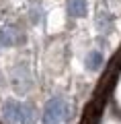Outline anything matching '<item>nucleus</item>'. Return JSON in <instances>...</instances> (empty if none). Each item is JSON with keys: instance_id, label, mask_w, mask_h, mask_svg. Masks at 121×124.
Listing matches in <instances>:
<instances>
[{"instance_id": "nucleus-1", "label": "nucleus", "mask_w": 121, "mask_h": 124, "mask_svg": "<svg viewBox=\"0 0 121 124\" xmlns=\"http://www.w3.org/2000/svg\"><path fill=\"white\" fill-rule=\"evenodd\" d=\"M25 41V35H23L19 27L14 25H4L0 29V46H4V48H10V46H19Z\"/></svg>"}, {"instance_id": "nucleus-2", "label": "nucleus", "mask_w": 121, "mask_h": 124, "mask_svg": "<svg viewBox=\"0 0 121 124\" xmlns=\"http://www.w3.org/2000/svg\"><path fill=\"white\" fill-rule=\"evenodd\" d=\"M21 106H23V103L17 101V99H6V101H4V106H2V114H4L6 122H10V124L19 122V118H21Z\"/></svg>"}, {"instance_id": "nucleus-3", "label": "nucleus", "mask_w": 121, "mask_h": 124, "mask_svg": "<svg viewBox=\"0 0 121 124\" xmlns=\"http://www.w3.org/2000/svg\"><path fill=\"white\" fill-rule=\"evenodd\" d=\"M13 85H14V89H17L19 93H25L27 89H29L31 79H29V75H27V70H25L23 64L14 70V75H13Z\"/></svg>"}, {"instance_id": "nucleus-4", "label": "nucleus", "mask_w": 121, "mask_h": 124, "mask_svg": "<svg viewBox=\"0 0 121 124\" xmlns=\"http://www.w3.org/2000/svg\"><path fill=\"white\" fill-rule=\"evenodd\" d=\"M68 13L72 15V17H76V19L86 17V13H88L86 0H68Z\"/></svg>"}, {"instance_id": "nucleus-5", "label": "nucleus", "mask_w": 121, "mask_h": 124, "mask_svg": "<svg viewBox=\"0 0 121 124\" xmlns=\"http://www.w3.org/2000/svg\"><path fill=\"white\" fill-rule=\"evenodd\" d=\"M43 124H62L60 116H57V110H56V103L53 99H49L47 106H45V112H43Z\"/></svg>"}, {"instance_id": "nucleus-6", "label": "nucleus", "mask_w": 121, "mask_h": 124, "mask_svg": "<svg viewBox=\"0 0 121 124\" xmlns=\"http://www.w3.org/2000/svg\"><path fill=\"white\" fill-rule=\"evenodd\" d=\"M101 66H103V54H101L99 50H92V52L86 56V68L90 72H96Z\"/></svg>"}, {"instance_id": "nucleus-7", "label": "nucleus", "mask_w": 121, "mask_h": 124, "mask_svg": "<svg viewBox=\"0 0 121 124\" xmlns=\"http://www.w3.org/2000/svg\"><path fill=\"white\" fill-rule=\"evenodd\" d=\"M35 120H37V116H35V108L29 106V103H23L19 122H21V124H35Z\"/></svg>"}]
</instances>
